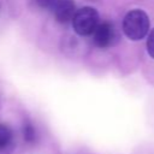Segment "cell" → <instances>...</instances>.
Instances as JSON below:
<instances>
[{"mask_svg":"<svg viewBox=\"0 0 154 154\" xmlns=\"http://www.w3.org/2000/svg\"><path fill=\"white\" fill-rule=\"evenodd\" d=\"M55 0H36L37 5H40L41 7H47V6H51L54 4Z\"/></svg>","mask_w":154,"mask_h":154,"instance_id":"obj_8","label":"cell"},{"mask_svg":"<svg viewBox=\"0 0 154 154\" xmlns=\"http://www.w3.org/2000/svg\"><path fill=\"white\" fill-rule=\"evenodd\" d=\"M23 135H24V140L26 142H32L36 137V132H35V129L34 126L30 124V123H26L23 128Z\"/></svg>","mask_w":154,"mask_h":154,"instance_id":"obj_6","label":"cell"},{"mask_svg":"<svg viewBox=\"0 0 154 154\" xmlns=\"http://www.w3.org/2000/svg\"><path fill=\"white\" fill-rule=\"evenodd\" d=\"M149 18L142 10H131L123 19V31L125 36L132 41L143 38L149 31Z\"/></svg>","mask_w":154,"mask_h":154,"instance_id":"obj_1","label":"cell"},{"mask_svg":"<svg viewBox=\"0 0 154 154\" xmlns=\"http://www.w3.org/2000/svg\"><path fill=\"white\" fill-rule=\"evenodd\" d=\"M94 34V43L100 48H106L113 45L116 40V31L111 23L103 22L97 25Z\"/></svg>","mask_w":154,"mask_h":154,"instance_id":"obj_3","label":"cell"},{"mask_svg":"<svg viewBox=\"0 0 154 154\" xmlns=\"http://www.w3.org/2000/svg\"><path fill=\"white\" fill-rule=\"evenodd\" d=\"M12 140H13L12 130L6 125L0 124V153L5 152L11 146Z\"/></svg>","mask_w":154,"mask_h":154,"instance_id":"obj_5","label":"cell"},{"mask_svg":"<svg viewBox=\"0 0 154 154\" xmlns=\"http://www.w3.org/2000/svg\"><path fill=\"white\" fill-rule=\"evenodd\" d=\"M147 52L154 59V29L149 32L147 38Z\"/></svg>","mask_w":154,"mask_h":154,"instance_id":"obj_7","label":"cell"},{"mask_svg":"<svg viewBox=\"0 0 154 154\" xmlns=\"http://www.w3.org/2000/svg\"><path fill=\"white\" fill-rule=\"evenodd\" d=\"M52 6L55 19L59 23H67L69 20H72L76 13L75 2L72 0H55Z\"/></svg>","mask_w":154,"mask_h":154,"instance_id":"obj_4","label":"cell"},{"mask_svg":"<svg viewBox=\"0 0 154 154\" xmlns=\"http://www.w3.org/2000/svg\"><path fill=\"white\" fill-rule=\"evenodd\" d=\"M99 24V13L94 7L90 6H84L77 10L72 18L73 30L82 36L93 34Z\"/></svg>","mask_w":154,"mask_h":154,"instance_id":"obj_2","label":"cell"}]
</instances>
